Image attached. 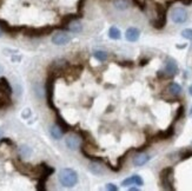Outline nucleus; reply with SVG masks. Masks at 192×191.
I'll list each match as a JSON object with an SVG mask.
<instances>
[{
	"label": "nucleus",
	"instance_id": "nucleus-37",
	"mask_svg": "<svg viewBox=\"0 0 192 191\" xmlns=\"http://www.w3.org/2000/svg\"><path fill=\"white\" fill-rule=\"evenodd\" d=\"M179 1H180L181 4H184V5H186V6L192 4V0H179Z\"/></svg>",
	"mask_w": 192,
	"mask_h": 191
},
{
	"label": "nucleus",
	"instance_id": "nucleus-40",
	"mask_svg": "<svg viewBox=\"0 0 192 191\" xmlns=\"http://www.w3.org/2000/svg\"><path fill=\"white\" fill-rule=\"evenodd\" d=\"M189 91H190V95L192 96V85L190 86V87H189Z\"/></svg>",
	"mask_w": 192,
	"mask_h": 191
},
{
	"label": "nucleus",
	"instance_id": "nucleus-36",
	"mask_svg": "<svg viewBox=\"0 0 192 191\" xmlns=\"http://www.w3.org/2000/svg\"><path fill=\"white\" fill-rule=\"evenodd\" d=\"M150 61V58H144L142 59L140 61H139V66H145V65H147Z\"/></svg>",
	"mask_w": 192,
	"mask_h": 191
},
{
	"label": "nucleus",
	"instance_id": "nucleus-1",
	"mask_svg": "<svg viewBox=\"0 0 192 191\" xmlns=\"http://www.w3.org/2000/svg\"><path fill=\"white\" fill-rule=\"evenodd\" d=\"M151 4H152V8L156 14L155 19L151 20V25L156 30H161L164 28L167 21V6L161 5L156 1H151Z\"/></svg>",
	"mask_w": 192,
	"mask_h": 191
},
{
	"label": "nucleus",
	"instance_id": "nucleus-20",
	"mask_svg": "<svg viewBox=\"0 0 192 191\" xmlns=\"http://www.w3.org/2000/svg\"><path fill=\"white\" fill-rule=\"evenodd\" d=\"M167 90H169V92H170L172 96L177 97V96H179L181 93L183 89H181V86L179 84H177V83H171V84L167 86Z\"/></svg>",
	"mask_w": 192,
	"mask_h": 191
},
{
	"label": "nucleus",
	"instance_id": "nucleus-23",
	"mask_svg": "<svg viewBox=\"0 0 192 191\" xmlns=\"http://www.w3.org/2000/svg\"><path fill=\"white\" fill-rule=\"evenodd\" d=\"M50 133H51V136H52L54 139H60V138L63 137V135H64V132L61 131V129H60L58 125H53V126H51V129H50Z\"/></svg>",
	"mask_w": 192,
	"mask_h": 191
},
{
	"label": "nucleus",
	"instance_id": "nucleus-29",
	"mask_svg": "<svg viewBox=\"0 0 192 191\" xmlns=\"http://www.w3.org/2000/svg\"><path fill=\"white\" fill-rule=\"evenodd\" d=\"M132 1L140 11H145L147 7V0H132Z\"/></svg>",
	"mask_w": 192,
	"mask_h": 191
},
{
	"label": "nucleus",
	"instance_id": "nucleus-42",
	"mask_svg": "<svg viewBox=\"0 0 192 191\" xmlns=\"http://www.w3.org/2000/svg\"><path fill=\"white\" fill-rule=\"evenodd\" d=\"M189 116L192 117V107H191V110H190V113H189Z\"/></svg>",
	"mask_w": 192,
	"mask_h": 191
},
{
	"label": "nucleus",
	"instance_id": "nucleus-25",
	"mask_svg": "<svg viewBox=\"0 0 192 191\" xmlns=\"http://www.w3.org/2000/svg\"><path fill=\"white\" fill-rule=\"evenodd\" d=\"M108 37L111 38V39H113V40H118V39H120L122 34H120L119 28H117L116 26L110 27V30H108Z\"/></svg>",
	"mask_w": 192,
	"mask_h": 191
},
{
	"label": "nucleus",
	"instance_id": "nucleus-4",
	"mask_svg": "<svg viewBox=\"0 0 192 191\" xmlns=\"http://www.w3.org/2000/svg\"><path fill=\"white\" fill-rule=\"evenodd\" d=\"M58 179L60 184L66 188H72L78 183V174L73 169L65 168L59 172Z\"/></svg>",
	"mask_w": 192,
	"mask_h": 191
},
{
	"label": "nucleus",
	"instance_id": "nucleus-26",
	"mask_svg": "<svg viewBox=\"0 0 192 191\" xmlns=\"http://www.w3.org/2000/svg\"><path fill=\"white\" fill-rule=\"evenodd\" d=\"M93 57L99 61H105L107 59V53L105 51H102V50H97L93 52Z\"/></svg>",
	"mask_w": 192,
	"mask_h": 191
},
{
	"label": "nucleus",
	"instance_id": "nucleus-11",
	"mask_svg": "<svg viewBox=\"0 0 192 191\" xmlns=\"http://www.w3.org/2000/svg\"><path fill=\"white\" fill-rule=\"evenodd\" d=\"M70 40H71V37L65 31L57 32V33H54L53 37H52V42H53L54 45H58V46L69 44Z\"/></svg>",
	"mask_w": 192,
	"mask_h": 191
},
{
	"label": "nucleus",
	"instance_id": "nucleus-28",
	"mask_svg": "<svg viewBox=\"0 0 192 191\" xmlns=\"http://www.w3.org/2000/svg\"><path fill=\"white\" fill-rule=\"evenodd\" d=\"M12 104L10 97H6V96H1L0 97V109H5Z\"/></svg>",
	"mask_w": 192,
	"mask_h": 191
},
{
	"label": "nucleus",
	"instance_id": "nucleus-5",
	"mask_svg": "<svg viewBox=\"0 0 192 191\" xmlns=\"http://www.w3.org/2000/svg\"><path fill=\"white\" fill-rule=\"evenodd\" d=\"M159 180L160 186L164 190H175V182H173V168L172 166H167L160 171L159 174Z\"/></svg>",
	"mask_w": 192,
	"mask_h": 191
},
{
	"label": "nucleus",
	"instance_id": "nucleus-38",
	"mask_svg": "<svg viewBox=\"0 0 192 191\" xmlns=\"http://www.w3.org/2000/svg\"><path fill=\"white\" fill-rule=\"evenodd\" d=\"M139 190L138 188H136V186H133V188H130V191H137Z\"/></svg>",
	"mask_w": 192,
	"mask_h": 191
},
{
	"label": "nucleus",
	"instance_id": "nucleus-32",
	"mask_svg": "<svg viewBox=\"0 0 192 191\" xmlns=\"http://www.w3.org/2000/svg\"><path fill=\"white\" fill-rule=\"evenodd\" d=\"M85 2H86V0H79L78 4H77V11H78V13L81 14L83 17H84V6H85Z\"/></svg>",
	"mask_w": 192,
	"mask_h": 191
},
{
	"label": "nucleus",
	"instance_id": "nucleus-19",
	"mask_svg": "<svg viewBox=\"0 0 192 191\" xmlns=\"http://www.w3.org/2000/svg\"><path fill=\"white\" fill-rule=\"evenodd\" d=\"M89 169H90V171L93 175H97V176L104 175V172H105L104 169H103V166L100 165V162H93L92 160V163L90 164Z\"/></svg>",
	"mask_w": 192,
	"mask_h": 191
},
{
	"label": "nucleus",
	"instance_id": "nucleus-8",
	"mask_svg": "<svg viewBox=\"0 0 192 191\" xmlns=\"http://www.w3.org/2000/svg\"><path fill=\"white\" fill-rule=\"evenodd\" d=\"M83 70H84V67L80 64H77V65H71V64H69L65 67L64 76L63 77H66L69 80H74L79 77L80 73L83 72Z\"/></svg>",
	"mask_w": 192,
	"mask_h": 191
},
{
	"label": "nucleus",
	"instance_id": "nucleus-27",
	"mask_svg": "<svg viewBox=\"0 0 192 191\" xmlns=\"http://www.w3.org/2000/svg\"><path fill=\"white\" fill-rule=\"evenodd\" d=\"M184 115H185V107L183 105H180L178 109H177V112H176V116H175V118H173V122H178V120H180L181 118L184 117Z\"/></svg>",
	"mask_w": 192,
	"mask_h": 191
},
{
	"label": "nucleus",
	"instance_id": "nucleus-35",
	"mask_svg": "<svg viewBox=\"0 0 192 191\" xmlns=\"http://www.w3.org/2000/svg\"><path fill=\"white\" fill-rule=\"evenodd\" d=\"M106 189L110 191H117L118 188L114 184H112V183H108V184H106Z\"/></svg>",
	"mask_w": 192,
	"mask_h": 191
},
{
	"label": "nucleus",
	"instance_id": "nucleus-43",
	"mask_svg": "<svg viewBox=\"0 0 192 191\" xmlns=\"http://www.w3.org/2000/svg\"><path fill=\"white\" fill-rule=\"evenodd\" d=\"M2 2H4V0H0V7H1V5H2Z\"/></svg>",
	"mask_w": 192,
	"mask_h": 191
},
{
	"label": "nucleus",
	"instance_id": "nucleus-39",
	"mask_svg": "<svg viewBox=\"0 0 192 191\" xmlns=\"http://www.w3.org/2000/svg\"><path fill=\"white\" fill-rule=\"evenodd\" d=\"M2 71H4V67H2V65H1V64H0V73H1V72H2Z\"/></svg>",
	"mask_w": 192,
	"mask_h": 191
},
{
	"label": "nucleus",
	"instance_id": "nucleus-30",
	"mask_svg": "<svg viewBox=\"0 0 192 191\" xmlns=\"http://www.w3.org/2000/svg\"><path fill=\"white\" fill-rule=\"evenodd\" d=\"M19 151H20L22 157H30L31 154H32V150H31V148H28V146H26V145H22V146H20Z\"/></svg>",
	"mask_w": 192,
	"mask_h": 191
},
{
	"label": "nucleus",
	"instance_id": "nucleus-7",
	"mask_svg": "<svg viewBox=\"0 0 192 191\" xmlns=\"http://www.w3.org/2000/svg\"><path fill=\"white\" fill-rule=\"evenodd\" d=\"M54 171H55V169H54L53 166H50V165H47L46 163H44V172H43V175L38 178V184H37V186H36V189H37L38 191L46 190V182H47V179L51 177V175H53Z\"/></svg>",
	"mask_w": 192,
	"mask_h": 191
},
{
	"label": "nucleus",
	"instance_id": "nucleus-13",
	"mask_svg": "<svg viewBox=\"0 0 192 191\" xmlns=\"http://www.w3.org/2000/svg\"><path fill=\"white\" fill-rule=\"evenodd\" d=\"M165 72L171 77H175L178 73V66H177L176 60L172 58H167L165 61Z\"/></svg>",
	"mask_w": 192,
	"mask_h": 191
},
{
	"label": "nucleus",
	"instance_id": "nucleus-22",
	"mask_svg": "<svg viewBox=\"0 0 192 191\" xmlns=\"http://www.w3.org/2000/svg\"><path fill=\"white\" fill-rule=\"evenodd\" d=\"M113 6L119 11H125L128 8L130 2L128 0H113Z\"/></svg>",
	"mask_w": 192,
	"mask_h": 191
},
{
	"label": "nucleus",
	"instance_id": "nucleus-44",
	"mask_svg": "<svg viewBox=\"0 0 192 191\" xmlns=\"http://www.w3.org/2000/svg\"><path fill=\"white\" fill-rule=\"evenodd\" d=\"M1 34H2V31H1V30H0V37H1Z\"/></svg>",
	"mask_w": 192,
	"mask_h": 191
},
{
	"label": "nucleus",
	"instance_id": "nucleus-31",
	"mask_svg": "<svg viewBox=\"0 0 192 191\" xmlns=\"http://www.w3.org/2000/svg\"><path fill=\"white\" fill-rule=\"evenodd\" d=\"M181 37L187 39V40H192V28H185L181 31Z\"/></svg>",
	"mask_w": 192,
	"mask_h": 191
},
{
	"label": "nucleus",
	"instance_id": "nucleus-24",
	"mask_svg": "<svg viewBox=\"0 0 192 191\" xmlns=\"http://www.w3.org/2000/svg\"><path fill=\"white\" fill-rule=\"evenodd\" d=\"M177 154L179 156V160H185V159H189L190 157H192V149H181L180 151H178Z\"/></svg>",
	"mask_w": 192,
	"mask_h": 191
},
{
	"label": "nucleus",
	"instance_id": "nucleus-2",
	"mask_svg": "<svg viewBox=\"0 0 192 191\" xmlns=\"http://www.w3.org/2000/svg\"><path fill=\"white\" fill-rule=\"evenodd\" d=\"M60 78L59 74H57L53 71H48L47 74V79L45 83V93H46V101H47V105L50 109H52L54 112L59 111L58 107L54 105L53 101V93H54V84H55V80Z\"/></svg>",
	"mask_w": 192,
	"mask_h": 191
},
{
	"label": "nucleus",
	"instance_id": "nucleus-34",
	"mask_svg": "<svg viewBox=\"0 0 192 191\" xmlns=\"http://www.w3.org/2000/svg\"><path fill=\"white\" fill-rule=\"evenodd\" d=\"M0 142H1V143L7 144V145H10V146H13V145H14V143L12 142V139H10V138H2V137H1Z\"/></svg>",
	"mask_w": 192,
	"mask_h": 191
},
{
	"label": "nucleus",
	"instance_id": "nucleus-16",
	"mask_svg": "<svg viewBox=\"0 0 192 191\" xmlns=\"http://www.w3.org/2000/svg\"><path fill=\"white\" fill-rule=\"evenodd\" d=\"M140 37V31H139L138 28H136V27H130L127 28V31L125 33V38H126V40L131 42H137Z\"/></svg>",
	"mask_w": 192,
	"mask_h": 191
},
{
	"label": "nucleus",
	"instance_id": "nucleus-3",
	"mask_svg": "<svg viewBox=\"0 0 192 191\" xmlns=\"http://www.w3.org/2000/svg\"><path fill=\"white\" fill-rule=\"evenodd\" d=\"M59 28V26H53V25H46V26L41 27H27L25 26L22 34L26 37L31 38H40V37H46L48 34L53 33L54 30Z\"/></svg>",
	"mask_w": 192,
	"mask_h": 191
},
{
	"label": "nucleus",
	"instance_id": "nucleus-33",
	"mask_svg": "<svg viewBox=\"0 0 192 191\" xmlns=\"http://www.w3.org/2000/svg\"><path fill=\"white\" fill-rule=\"evenodd\" d=\"M117 64L119 66H122V67H130V69L134 66V63L131 61V60H128V61H118Z\"/></svg>",
	"mask_w": 192,
	"mask_h": 191
},
{
	"label": "nucleus",
	"instance_id": "nucleus-18",
	"mask_svg": "<svg viewBox=\"0 0 192 191\" xmlns=\"http://www.w3.org/2000/svg\"><path fill=\"white\" fill-rule=\"evenodd\" d=\"M151 159V156L147 154H143V152H138V154L133 158V165L134 166H142V165L146 164Z\"/></svg>",
	"mask_w": 192,
	"mask_h": 191
},
{
	"label": "nucleus",
	"instance_id": "nucleus-15",
	"mask_svg": "<svg viewBox=\"0 0 192 191\" xmlns=\"http://www.w3.org/2000/svg\"><path fill=\"white\" fill-rule=\"evenodd\" d=\"M0 93L2 96H6V97H10L12 95V87L7 78L5 77H1L0 78Z\"/></svg>",
	"mask_w": 192,
	"mask_h": 191
},
{
	"label": "nucleus",
	"instance_id": "nucleus-9",
	"mask_svg": "<svg viewBox=\"0 0 192 191\" xmlns=\"http://www.w3.org/2000/svg\"><path fill=\"white\" fill-rule=\"evenodd\" d=\"M171 19L175 24H183L187 20V12L183 7H176L171 12Z\"/></svg>",
	"mask_w": 192,
	"mask_h": 191
},
{
	"label": "nucleus",
	"instance_id": "nucleus-12",
	"mask_svg": "<svg viewBox=\"0 0 192 191\" xmlns=\"http://www.w3.org/2000/svg\"><path fill=\"white\" fill-rule=\"evenodd\" d=\"M55 123H57V125L61 129V131L64 133L71 132V131L73 130V126L70 125L69 123L65 120L64 118L61 117V115L59 113V111H55Z\"/></svg>",
	"mask_w": 192,
	"mask_h": 191
},
{
	"label": "nucleus",
	"instance_id": "nucleus-41",
	"mask_svg": "<svg viewBox=\"0 0 192 191\" xmlns=\"http://www.w3.org/2000/svg\"><path fill=\"white\" fill-rule=\"evenodd\" d=\"M1 137H2V130L0 129V139H1Z\"/></svg>",
	"mask_w": 192,
	"mask_h": 191
},
{
	"label": "nucleus",
	"instance_id": "nucleus-17",
	"mask_svg": "<svg viewBox=\"0 0 192 191\" xmlns=\"http://www.w3.org/2000/svg\"><path fill=\"white\" fill-rule=\"evenodd\" d=\"M80 138L78 136H74V135H72V136H69V137L66 138V146L71 150H77V149L80 146Z\"/></svg>",
	"mask_w": 192,
	"mask_h": 191
},
{
	"label": "nucleus",
	"instance_id": "nucleus-14",
	"mask_svg": "<svg viewBox=\"0 0 192 191\" xmlns=\"http://www.w3.org/2000/svg\"><path fill=\"white\" fill-rule=\"evenodd\" d=\"M144 184V180L143 178L138 175H133L131 177H128L126 179H124L122 182V185L123 186H130V185H137V186H142Z\"/></svg>",
	"mask_w": 192,
	"mask_h": 191
},
{
	"label": "nucleus",
	"instance_id": "nucleus-21",
	"mask_svg": "<svg viewBox=\"0 0 192 191\" xmlns=\"http://www.w3.org/2000/svg\"><path fill=\"white\" fill-rule=\"evenodd\" d=\"M67 30L71 32H73V33H79V32H81V30H83V25H81L79 21H78V19H77V20H73L72 22H70L69 26H67Z\"/></svg>",
	"mask_w": 192,
	"mask_h": 191
},
{
	"label": "nucleus",
	"instance_id": "nucleus-10",
	"mask_svg": "<svg viewBox=\"0 0 192 191\" xmlns=\"http://www.w3.org/2000/svg\"><path fill=\"white\" fill-rule=\"evenodd\" d=\"M24 28H25V26H13V25H10L4 19H0V30L11 34V36H16L18 33H20V32L24 31Z\"/></svg>",
	"mask_w": 192,
	"mask_h": 191
},
{
	"label": "nucleus",
	"instance_id": "nucleus-6",
	"mask_svg": "<svg viewBox=\"0 0 192 191\" xmlns=\"http://www.w3.org/2000/svg\"><path fill=\"white\" fill-rule=\"evenodd\" d=\"M175 124L176 122H172L170 124V126L167 127L166 130H163V131H158L155 135H151L147 137L151 143H155V142H160V140H166V139H170V138L173 137V135L176 132V129H175Z\"/></svg>",
	"mask_w": 192,
	"mask_h": 191
}]
</instances>
